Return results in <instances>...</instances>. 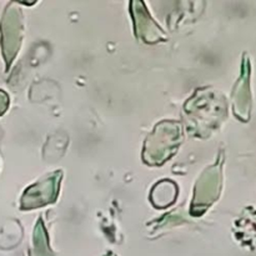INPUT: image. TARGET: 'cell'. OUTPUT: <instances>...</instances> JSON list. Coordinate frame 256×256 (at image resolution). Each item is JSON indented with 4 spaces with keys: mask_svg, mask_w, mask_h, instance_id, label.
I'll list each match as a JSON object with an SVG mask.
<instances>
[{
    "mask_svg": "<svg viewBox=\"0 0 256 256\" xmlns=\"http://www.w3.org/2000/svg\"><path fill=\"white\" fill-rule=\"evenodd\" d=\"M178 195V188L170 180H162L156 184L152 192V202L156 208H166L175 202Z\"/></svg>",
    "mask_w": 256,
    "mask_h": 256,
    "instance_id": "cell-2",
    "label": "cell"
},
{
    "mask_svg": "<svg viewBox=\"0 0 256 256\" xmlns=\"http://www.w3.org/2000/svg\"><path fill=\"white\" fill-rule=\"evenodd\" d=\"M8 105H9V98L4 92L0 90V115L4 114L5 110L8 109Z\"/></svg>",
    "mask_w": 256,
    "mask_h": 256,
    "instance_id": "cell-3",
    "label": "cell"
},
{
    "mask_svg": "<svg viewBox=\"0 0 256 256\" xmlns=\"http://www.w3.org/2000/svg\"><path fill=\"white\" fill-rule=\"evenodd\" d=\"M58 194V182L54 179L42 180L38 185L30 188L22 196V208L32 209V208L42 206L54 202Z\"/></svg>",
    "mask_w": 256,
    "mask_h": 256,
    "instance_id": "cell-1",
    "label": "cell"
}]
</instances>
